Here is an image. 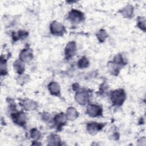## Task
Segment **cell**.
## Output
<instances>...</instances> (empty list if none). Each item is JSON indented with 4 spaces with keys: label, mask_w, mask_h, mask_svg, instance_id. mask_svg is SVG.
<instances>
[{
    "label": "cell",
    "mask_w": 146,
    "mask_h": 146,
    "mask_svg": "<svg viewBox=\"0 0 146 146\" xmlns=\"http://www.w3.org/2000/svg\"><path fill=\"white\" fill-rule=\"evenodd\" d=\"M8 73L7 60L3 57V55L1 57V75L5 76Z\"/></svg>",
    "instance_id": "cell-19"
},
{
    "label": "cell",
    "mask_w": 146,
    "mask_h": 146,
    "mask_svg": "<svg viewBox=\"0 0 146 146\" xmlns=\"http://www.w3.org/2000/svg\"><path fill=\"white\" fill-rule=\"evenodd\" d=\"M28 32L24 30H19L17 33H12V38L13 42H16L19 39H24L28 36Z\"/></svg>",
    "instance_id": "cell-17"
},
{
    "label": "cell",
    "mask_w": 146,
    "mask_h": 146,
    "mask_svg": "<svg viewBox=\"0 0 146 146\" xmlns=\"http://www.w3.org/2000/svg\"><path fill=\"white\" fill-rule=\"evenodd\" d=\"M137 145H144L145 146L146 145V138L145 136H143L140 137L137 140Z\"/></svg>",
    "instance_id": "cell-27"
},
{
    "label": "cell",
    "mask_w": 146,
    "mask_h": 146,
    "mask_svg": "<svg viewBox=\"0 0 146 146\" xmlns=\"http://www.w3.org/2000/svg\"><path fill=\"white\" fill-rule=\"evenodd\" d=\"M119 13L124 18H131L133 16L134 7L131 4H128L119 11Z\"/></svg>",
    "instance_id": "cell-11"
},
{
    "label": "cell",
    "mask_w": 146,
    "mask_h": 146,
    "mask_svg": "<svg viewBox=\"0 0 146 146\" xmlns=\"http://www.w3.org/2000/svg\"><path fill=\"white\" fill-rule=\"evenodd\" d=\"M30 80V76L27 74H22L19 75V76L17 77V81L18 83H19L21 85H23L26 83H27L29 80Z\"/></svg>",
    "instance_id": "cell-22"
},
{
    "label": "cell",
    "mask_w": 146,
    "mask_h": 146,
    "mask_svg": "<svg viewBox=\"0 0 146 146\" xmlns=\"http://www.w3.org/2000/svg\"><path fill=\"white\" fill-rule=\"evenodd\" d=\"M72 89L74 91H76L79 89V84L78 83H74L72 85Z\"/></svg>",
    "instance_id": "cell-28"
},
{
    "label": "cell",
    "mask_w": 146,
    "mask_h": 146,
    "mask_svg": "<svg viewBox=\"0 0 146 146\" xmlns=\"http://www.w3.org/2000/svg\"><path fill=\"white\" fill-rule=\"evenodd\" d=\"M121 66L118 63L115 62L114 61H110L107 64L108 70L111 74L114 76H117L121 68Z\"/></svg>",
    "instance_id": "cell-13"
},
{
    "label": "cell",
    "mask_w": 146,
    "mask_h": 146,
    "mask_svg": "<svg viewBox=\"0 0 146 146\" xmlns=\"http://www.w3.org/2000/svg\"><path fill=\"white\" fill-rule=\"evenodd\" d=\"M40 118L44 122L47 123H49L50 122L51 123V119H52L51 115L49 113L46 112H43L41 113Z\"/></svg>",
    "instance_id": "cell-25"
},
{
    "label": "cell",
    "mask_w": 146,
    "mask_h": 146,
    "mask_svg": "<svg viewBox=\"0 0 146 146\" xmlns=\"http://www.w3.org/2000/svg\"><path fill=\"white\" fill-rule=\"evenodd\" d=\"M145 18L144 17H139L137 18V27L143 31L145 32L146 27H145Z\"/></svg>",
    "instance_id": "cell-24"
},
{
    "label": "cell",
    "mask_w": 146,
    "mask_h": 146,
    "mask_svg": "<svg viewBox=\"0 0 146 146\" xmlns=\"http://www.w3.org/2000/svg\"><path fill=\"white\" fill-rule=\"evenodd\" d=\"M47 140L48 145H61V142H62L61 139H60V137L56 134L52 133V134L50 135L47 137Z\"/></svg>",
    "instance_id": "cell-15"
},
{
    "label": "cell",
    "mask_w": 146,
    "mask_h": 146,
    "mask_svg": "<svg viewBox=\"0 0 146 146\" xmlns=\"http://www.w3.org/2000/svg\"><path fill=\"white\" fill-rule=\"evenodd\" d=\"M52 120L56 128L60 130L62 127L66 124L67 117L65 113L63 112H60L59 113L56 114Z\"/></svg>",
    "instance_id": "cell-10"
},
{
    "label": "cell",
    "mask_w": 146,
    "mask_h": 146,
    "mask_svg": "<svg viewBox=\"0 0 146 146\" xmlns=\"http://www.w3.org/2000/svg\"><path fill=\"white\" fill-rule=\"evenodd\" d=\"M13 67L18 75H22L25 71V65L23 62L19 60H16L13 63Z\"/></svg>",
    "instance_id": "cell-18"
},
{
    "label": "cell",
    "mask_w": 146,
    "mask_h": 146,
    "mask_svg": "<svg viewBox=\"0 0 146 146\" xmlns=\"http://www.w3.org/2000/svg\"><path fill=\"white\" fill-rule=\"evenodd\" d=\"M30 136L32 139H33L35 141H37V140L40 139L41 134L36 128H34L30 130Z\"/></svg>",
    "instance_id": "cell-23"
},
{
    "label": "cell",
    "mask_w": 146,
    "mask_h": 146,
    "mask_svg": "<svg viewBox=\"0 0 146 146\" xmlns=\"http://www.w3.org/2000/svg\"><path fill=\"white\" fill-rule=\"evenodd\" d=\"M110 99L113 106L117 107L122 106L126 99L125 91L122 88L112 91L110 94Z\"/></svg>",
    "instance_id": "cell-1"
},
{
    "label": "cell",
    "mask_w": 146,
    "mask_h": 146,
    "mask_svg": "<svg viewBox=\"0 0 146 146\" xmlns=\"http://www.w3.org/2000/svg\"><path fill=\"white\" fill-rule=\"evenodd\" d=\"M86 114L92 117L102 116L103 108L99 105L95 104H89L87 107Z\"/></svg>",
    "instance_id": "cell-5"
},
{
    "label": "cell",
    "mask_w": 146,
    "mask_h": 146,
    "mask_svg": "<svg viewBox=\"0 0 146 146\" xmlns=\"http://www.w3.org/2000/svg\"><path fill=\"white\" fill-rule=\"evenodd\" d=\"M108 86L106 83H103L100 86V89H99V92L101 94H104V92H107L108 90Z\"/></svg>",
    "instance_id": "cell-26"
},
{
    "label": "cell",
    "mask_w": 146,
    "mask_h": 146,
    "mask_svg": "<svg viewBox=\"0 0 146 146\" xmlns=\"http://www.w3.org/2000/svg\"><path fill=\"white\" fill-rule=\"evenodd\" d=\"M33 58V50L29 47L22 49L19 55V59L22 62H29Z\"/></svg>",
    "instance_id": "cell-9"
},
{
    "label": "cell",
    "mask_w": 146,
    "mask_h": 146,
    "mask_svg": "<svg viewBox=\"0 0 146 146\" xmlns=\"http://www.w3.org/2000/svg\"><path fill=\"white\" fill-rule=\"evenodd\" d=\"M90 96L88 92L85 90H78L75 95V100L82 106L87 104L90 102Z\"/></svg>",
    "instance_id": "cell-6"
},
{
    "label": "cell",
    "mask_w": 146,
    "mask_h": 146,
    "mask_svg": "<svg viewBox=\"0 0 146 146\" xmlns=\"http://www.w3.org/2000/svg\"><path fill=\"white\" fill-rule=\"evenodd\" d=\"M90 66V62L86 56L81 57L78 62V67L80 69H84Z\"/></svg>",
    "instance_id": "cell-20"
},
{
    "label": "cell",
    "mask_w": 146,
    "mask_h": 146,
    "mask_svg": "<svg viewBox=\"0 0 146 146\" xmlns=\"http://www.w3.org/2000/svg\"><path fill=\"white\" fill-rule=\"evenodd\" d=\"M66 116L69 120H74L79 116V113L77 110L73 107H70L66 111Z\"/></svg>",
    "instance_id": "cell-16"
},
{
    "label": "cell",
    "mask_w": 146,
    "mask_h": 146,
    "mask_svg": "<svg viewBox=\"0 0 146 146\" xmlns=\"http://www.w3.org/2000/svg\"><path fill=\"white\" fill-rule=\"evenodd\" d=\"M96 36L99 42H104L108 37V33L104 29L99 30L96 34Z\"/></svg>",
    "instance_id": "cell-21"
},
{
    "label": "cell",
    "mask_w": 146,
    "mask_h": 146,
    "mask_svg": "<svg viewBox=\"0 0 146 146\" xmlns=\"http://www.w3.org/2000/svg\"><path fill=\"white\" fill-rule=\"evenodd\" d=\"M22 106L26 111H33L36 108L37 103L33 100L26 98L22 100Z\"/></svg>",
    "instance_id": "cell-14"
},
{
    "label": "cell",
    "mask_w": 146,
    "mask_h": 146,
    "mask_svg": "<svg viewBox=\"0 0 146 146\" xmlns=\"http://www.w3.org/2000/svg\"><path fill=\"white\" fill-rule=\"evenodd\" d=\"M105 123H98L95 121H91L87 124L86 128L87 132L91 135H95L101 131L106 125Z\"/></svg>",
    "instance_id": "cell-8"
},
{
    "label": "cell",
    "mask_w": 146,
    "mask_h": 146,
    "mask_svg": "<svg viewBox=\"0 0 146 146\" xmlns=\"http://www.w3.org/2000/svg\"><path fill=\"white\" fill-rule=\"evenodd\" d=\"M48 90L50 93L54 96H59L60 95V86L56 82H51L48 84Z\"/></svg>",
    "instance_id": "cell-12"
},
{
    "label": "cell",
    "mask_w": 146,
    "mask_h": 146,
    "mask_svg": "<svg viewBox=\"0 0 146 146\" xmlns=\"http://www.w3.org/2000/svg\"><path fill=\"white\" fill-rule=\"evenodd\" d=\"M77 51V47L76 42L75 41L68 42L64 48V55L65 58L67 60H70L71 58L74 57Z\"/></svg>",
    "instance_id": "cell-7"
},
{
    "label": "cell",
    "mask_w": 146,
    "mask_h": 146,
    "mask_svg": "<svg viewBox=\"0 0 146 146\" xmlns=\"http://www.w3.org/2000/svg\"><path fill=\"white\" fill-rule=\"evenodd\" d=\"M50 31L54 35L62 36L66 32V29L61 23L54 21L50 25Z\"/></svg>",
    "instance_id": "cell-3"
},
{
    "label": "cell",
    "mask_w": 146,
    "mask_h": 146,
    "mask_svg": "<svg viewBox=\"0 0 146 146\" xmlns=\"http://www.w3.org/2000/svg\"><path fill=\"white\" fill-rule=\"evenodd\" d=\"M67 18L72 23H79L84 20L85 17L82 11L76 9H72L68 13Z\"/></svg>",
    "instance_id": "cell-2"
},
{
    "label": "cell",
    "mask_w": 146,
    "mask_h": 146,
    "mask_svg": "<svg viewBox=\"0 0 146 146\" xmlns=\"http://www.w3.org/2000/svg\"><path fill=\"white\" fill-rule=\"evenodd\" d=\"M11 117L15 124L21 127L25 126L26 124V115L23 111L13 112L11 114Z\"/></svg>",
    "instance_id": "cell-4"
}]
</instances>
